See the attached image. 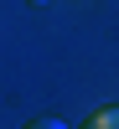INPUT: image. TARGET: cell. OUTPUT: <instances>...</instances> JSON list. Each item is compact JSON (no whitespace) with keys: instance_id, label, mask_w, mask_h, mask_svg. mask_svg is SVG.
<instances>
[{"instance_id":"1","label":"cell","mask_w":119,"mask_h":129,"mask_svg":"<svg viewBox=\"0 0 119 129\" xmlns=\"http://www.w3.org/2000/svg\"><path fill=\"white\" fill-rule=\"evenodd\" d=\"M83 129H119V103H114V109H99Z\"/></svg>"},{"instance_id":"2","label":"cell","mask_w":119,"mask_h":129,"mask_svg":"<svg viewBox=\"0 0 119 129\" xmlns=\"http://www.w3.org/2000/svg\"><path fill=\"white\" fill-rule=\"evenodd\" d=\"M26 129H67V124H62V119H31Z\"/></svg>"}]
</instances>
